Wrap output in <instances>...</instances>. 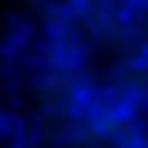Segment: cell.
<instances>
[{"mask_svg":"<svg viewBox=\"0 0 148 148\" xmlns=\"http://www.w3.org/2000/svg\"><path fill=\"white\" fill-rule=\"evenodd\" d=\"M32 148H144V108L108 85V63L90 58L63 23H40L27 76Z\"/></svg>","mask_w":148,"mask_h":148,"instance_id":"cell-1","label":"cell"},{"mask_svg":"<svg viewBox=\"0 0 148 148\" xmlns=\"http://www.w3.org/2000/svg\"><path fill=\"white\" fill-rule=\"evenodd\" d=\"M40 23H63L99 63L144 58V0H27Z\"/></svg>","mask_w":148,"mask_h":148,"instance_id":"cell-2","label":"cell"}]
</instances>
